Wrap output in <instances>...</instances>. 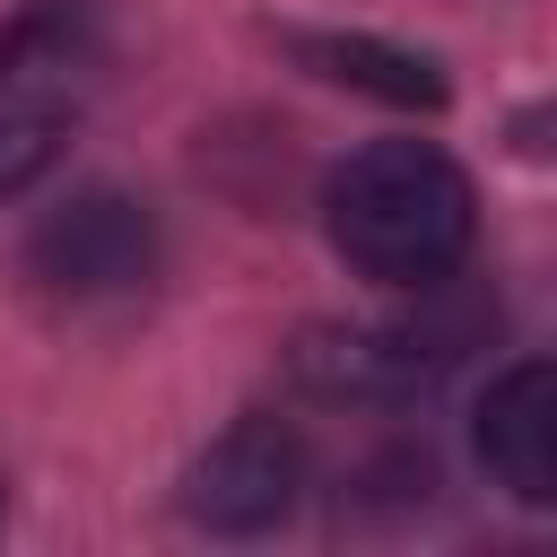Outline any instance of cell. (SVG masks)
Listing matches in <instances>:
<instances>
[{"label":"cell","instance_id":"3","mask_svg":"<svg viewBox=\"0 0 557 557\" xmlns=\"http://www.w3.org/2000/svg\"><path fill=\"white\" fill-rule=\"evenodd\" d=\"M26 287L61 313H104V305H131L148 296L157 261H165V235L148 218V200L113 191V183H87L70 200H52L35 226H26Z\"/></svg>","mask_w":557,"mask_h":557},{"label":"cell","instance_id":"7","mask_svg":"<svg viewBox=\"0 0 557 557\" xmlns=\"http://www.w3.org/2000/svg\"><path fill=\"white\" fill-rule=\"evenodd\" d=\"M278 52L322 78V87H348V96H374V104H400V113H435L453 87L426 52L392 44V35H348V26H278Z\"/></svg>","mask_w":557,"mask_h":557},{"label":"cell","instance_id":"8","mask_svg":"<svg viewBox=\"0 0 557 557\" xmlns=\"http://www.w3.org/2000/svg\"><path fill=\"white\" fill-rule=\"evenodd\" d=\"M52 157H61V122H52V113H9V104H0V200H17Z\"/></svg>","mask_w":557,"mask_h":557},{"label":"cell","instance_id":"1","mask_svg":"<svg viewBox=\"0 0 557 557\" xmlns=\"http://www.w3.org/2000/svg\"><path fill=\"white\" fill-rule=\"evenodd\" d=\"M331 252L374 287H435L479 235V191L435 139H366L322 183Z\"/></svg>","mask_w":557,"mask_h":557},{"label":"cell","instance_id":"5","mask_svg":"<svg viewBox=\"0 0 557 557\" xmlns=\"http://www.w3.org/2000/svg\"><path fill=\"white\" fill-rule=\"evenodd\" d=\"M113 70L104 0H17L0 17V104L9 113H70Z\"/></svg>","mask_w":557,"mask_h":557},{"label":"cell","instance_id":"2","mask_svg":"<svg viewBox=\"0 0 557 557\" xmlns=\"http://www.w3.org/2000/svg\"><path fill=\"white\" fill-rule=\"evenodd\" d=\"M426 296H435V305L409 313V322H331V331H305V339L287 348L296 392H313V400H331V409H400V400H418L426 383H444V374L470 357L487 305L453 296V278H435Z\"/></svg>","mask_w":557,"mask_h":557},{"label":"cell","instance_id":"6","mask_svg":"<svg viewBox=\"0 0 557 557\" xmlns=\"http://www.w3.org/2000/svg\"><path fill=\"white\" fill-rule=\"evenodd\" d=\"M470 444H479V470L513 505H557V374H548V357H513L487 383Z\"/></svg>","mask_w":557,"mask_h":557},{"label":"cell","instance_id":"4","mask_svg":"<svg viewBox=\"0 0 557 557\" xmlns=\"http://www.w3.org/2000/svg\"><path fill=\"white\" fill-rule=\"evenodd\" d=\"M313 487L305 435L287 418H235L209 453H191L183 470V522L218 531V540H261L278 531Z\"/></svg>","mask_w":557,"mask_h":557}]
</instances>
